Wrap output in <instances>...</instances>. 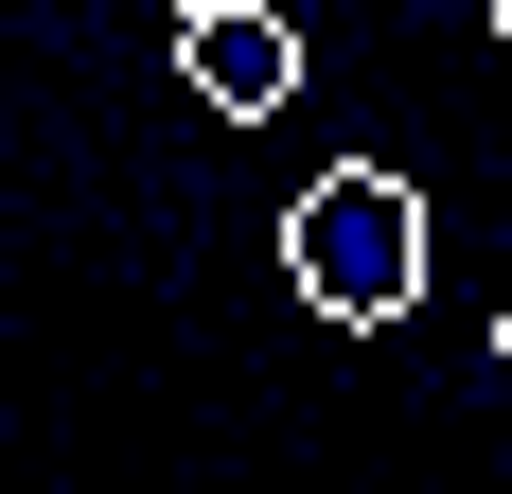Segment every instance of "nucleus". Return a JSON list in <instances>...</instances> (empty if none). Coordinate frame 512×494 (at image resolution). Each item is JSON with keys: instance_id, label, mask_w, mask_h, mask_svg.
<instances>
[{"instance_id": "5", "label": "nucleus", "mask_w": 512, "mask_h": 494, "mask_svg": "<svg viewBox=\"0 0 512 494\" xmlns=\"http://www.w3.org/2000/svg\"><path fill=\"white\" fill-rule=\"evenodd\" d=\"M495 36H512V0H495Z\"/></svg>"}, {"instance_id": "3", "label": "nucleus", "mask_w": 512, "mask_h": 494, "mask_svg": "<svg viewBox=\"0 0 512 494\" xmlns=\"http://www.w3.org/2000/svg\"><path fill=\"white\" fill-rule=\"evenodd\" d=\"M495 371H512V318H495Z\"/></svg>"}, {"instance_id": "1", "label": "nucleus", "mask_w": 512, "mask_h": 494, "mask_svg": "<svg viewBox=\"0 0 512 494\" xmlns=\"http://www.w3.org/2000/svg\"><path fill=\"white\" fill-rule=\"evenodd\" d=\"M283 265H301L318 318H407L424 300V195L371 177V159H336V177L301 195V230H283Z\"/></svg>"}, {"instance_id": "4", "label": "nucleus", "mask_w": 512, "mask_h": 494, "mask_svg": "<svg viewBox=\"0 0 512 494\" xmlns=\"http://www.w3.org/2000/svg\"><path fill=\"white\" fill-rule=\"evenodd\" d=\"M177 18H212V0H177Z\"/></svg>"}, {"instance_id": "2", "label": "nucleus", "mask_w": 512, "mask_h": 494, "mask_svg": "<svg viewBox=\"0 0 512 494\" xmlns=\"http://www.w3.org/2000/svg\"><path fill=\"white\" fill-rule=\"evenodd\" d=\"M195 89L230 106V124H265V106L301 89V18H283V0H212L195 18Z\"/></svg>"}]
</instances>
